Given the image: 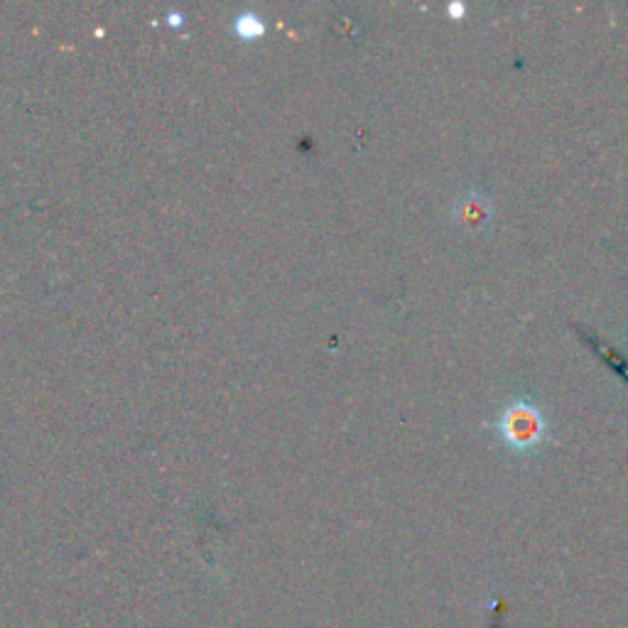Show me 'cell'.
Instances as JSON below:
<instances>
[{
  "label": "cell",
  "instance_id": "1",
  "mask_svg": "<svg viewBox=\"0 0 628 628\" xmlns=\"http://www.w3.org/2000/svg\"><path fill=\"white\" fill-rule=\"evenodd\" d=\"M496 430L501 440L511 449H516V452L535 449L540 442H545V435H548L543 413L525 398H518L511 405H506V410H503L501 418L496 422Z\"/></svg>",
  "mask_w": 628,
  "mask_h": 628
},
{
  "label": "cell",
  "instance_id": "2",
  "mask_svg": "<svg viewBox=\"0 0 628 628\" xmlns=\"http://www.w3.org/2000/svg\"><path fill=\"white\" fill-rule=\"evenodd\" d=\"M491 216H494V207H491L489 197L481 192L462 194L452 207V219L467 231H481L489 224Z\"/></svg>",
  "mask_w": 628,
  "mask_h": 628
},
{
  "label": "cell",
  "instance_id": "4",
  "mask_svg": "<svg viewBox=\"0 0 628 628\" xmlns=\"http://www.w3.org/2000/svg\"><path fill=\"white\" fill-rule=\"evenodd\" d=\"M464 13V5H449V15H454V18H459V15Z\"/></svg>",
  "mask_w": 628,
  "mask_h": 628
},
{
  "label": "cell",
  "instance_id": "3",
  "mask_svg": "<svg viewBox=\"0 0 628 628\" xmlns=\"http://www.w3.org/2000/svg\"><path fill=\"white\" fill-rule=\"evenodd\" d=\"M236 30H238V35L246 37V40H251V37L261 35L263 23L258 18H253V15H241V18L236 20Z\"/></svg>",
  "mask_w": 628,
  "mask_h": 628
}]
</instances>
